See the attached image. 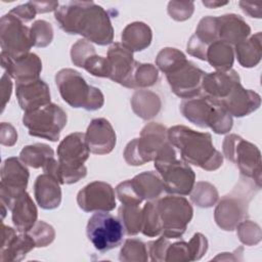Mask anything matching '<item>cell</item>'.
<instances>
[{
	"mask_svg": "<svg viewBox=\"0 0 262 262\" xmlns=\"http://www.w3.org/2000/svg\"><path fill=\"white\" fill-rule=\"evenodd\" d=\"M241 83L236 71L228 70L224 72L216 71L206 73L202 82V92L216 101L224 99Z\"/></svg>",
	"mask_w": 262,
	"mask_h": 262,
	"instance_id": "obj_22",
	"label": "cell"
},
{
	"mask_svg": "<svg viewBox=\"0 0 262 262\" xmlns=\"http://www.w3.org/2000/svg\"><path fill=\"white\" fill-rule=\"evenodd\" d=\"M262 34L257 32L246 40L234 45V54L238 63L244 68L256 67L262 57Z\"/></svg>",
	"mask_w": 262,
	"mask_h": 262,
	"instance_id": "obj_29",
	"label": "cell"
},
{
	"mask_svg": "<svg viewBox=\"0 0 262 262\" xmlns=\"http://www.w3.org/2000/svg\"><path fill=\"white\" fill-rule=\"evenodd\" d=\"M12 90L11 77L4 73L1 77V112L4 111L6 103L9 101Z\"/></svg>",
	"mask_w": 262,
	"mask_h": 262,
	"instance_id": "obj_52",
	"label": "cell"
},
{
	"mask_svg": "<svg viewBox=\"0 0 262 262\" xmlns=\"http://www.w3.org/2000/svg\"><path fill=\"white\" fill-rule=\"evenodd\" d=\"M131 107L137 117L143 120H149L159 114L162 107V101L157 93L150 90L140 89L132 95Z\"/></svg>",
	"mask_w": 262,
	"mask_h": 262,
	"instance_id": "obj_30",
	"label": "cell"
},
{
	"mask_svg": "<svg viewBox=\"0 0 262 262\" xmlns=\"http://www.w3.org/2000/svg\"><path fill=\"white\" fill-rule=\"evenodd\" d=\"M222 150L223 156L238 168L242 176L261 187V152L254 143L237 134H228L223 140Z\"/></svg>",
	"mask_w": 262,
	"mask_h": 262,
	"instance_id": "obj_8",
	"label": "cell"
},
{
	"mask_svg": "<svg viewBox=\"0 0 262 262\" xmlns=\"http://www.w3.org/2000/svg\"><path fill=\"white\" fill-rule=\"evenodd\" d=\"M161 218L162 235L167 238H179L186 230L193 216V209L183 195H166L156 200Z\"/></svg>",
	"mask_w": 262,
	"mask_h": 262,
	"instance_id": "obj_10",
	"label": "cell"
},
{
	"mask_svg": "<svg viewBox=\"0 0 262 262\" xmlns=\"http://www.w3.org/2000/svg\"><path fill=\"white\" fill-rule=\"evenodd\" d=\"M219 199L217 188L207 181H199L190 192L191 202L201 208H210L214 206Z\"/></svg>",
	"mask_w": 262,
	"mask_h": 262,
	"instance_id": "obj_35",
	"label": "cell"
},
{
	"mask_svg": "<svg viewBox=\"0 0 262 262\" xmlns=\"http://www.w3.org/2000/svg\"><path fill=\"white\" fill-rule=\"evenodd\" d=\"M34 195L40 208L53 210L61 203L60 183L53 176L43 173L35 180Z\"/></svg>",
	"mask_w": 262,
	"mask_h": 262,
	"instance_id": "obj_26",
	"label": "cell"
},
{
	"mask_svg": "<svg viewBox=\"0 0 262 262\" xmlns=\"http://www.w3.org/2000/svg\"><path fill=\"white\" fill-rule=\"evenodd\" d=\"M116 194H117L119 201L123 205H138L139 206L142 203L138 199L136 193L134 192L129 179L125 180L117 185Z\"/></svg>",
	"mask_w": 262,
	"mask_h": 262,
	"instance_id": "obj_47",
	"label": "cell"
},
{
	"mask_svg": "<svg viewBox=\"0 0 262 262\" xmlns=\"http://www.w3.org/2000/svg\"><path fill=\"white\" fill-rule=\"evenodd\" d=\"M167 10L171 18L177 21H184L191 17L194 11V3L192 1H170Z\"/></svg>",
	"mask_w": 262,
	"mask_h": 262,
	"instance_id": "obj_45",
	"label": "cell"
},
{
	"mask_svg": "<svg viewBox=\"0 0 262 262\" xmlns=\"http://www.w3.org/2000/svg\"><path fill=\"white\" fill-rule=\"evenodd\" d=\"M9 13L14 15L16 18H18L23 23H27V21H30V20L35 18L36 14H37V11H36L35 7L33 6L32 2L29 1L25 4L13 7L9 11Z\"/></svg>",
	"mask_w": 262,
	"mask_h": 262,
	"instance_id": "obj_49",
	"label": "cell"
},
{
	"mask_svg": "<svg viewBox=\"0 0 262 262\" xmlns=\"http://www.w3.org/2000/svg\"><path fill=\"white\" fill-rule=\"evenodd\" d=\"M193 35L207 47L211 43L219 40L217 32V16L209 15L203 17L199 21L195 33Z\"/></svg>",
	"mask_w": 262,
	"mask_h": 262,
	"instance_id": "obj_39",
	"label": "cell"
},
{
	"mask_svg": "<svg viewBox=\"0 0 262 262\" xmlns=\"http://www.w3.org/2000/svg\"><path fill=\"white\" fill-rule=\"evenodd\" d=\"M235 229L239 241L246 246H255L261 242V228L254 221L245 219L237 224Z\"/></svg>",
	"mask_w": 262,
	"mask_h": 262,
	"instance_id": "obj_40",
	"label": "cell"
},
{
	"mask_svg": "<svg viewBox=\"0 0 262 262\" xmlns=\"http://www.w3.org/2000/svg\"><path fill=\"white\" fill-rule=\"evenodd\" d=\"M124 233L120 219L107 212H95L86 226L89 242L100 253L119 247L123 242Z\"/></svg>",
	"mask_w": 262,
	"mask_h": 262,
	"instance_id": "obj_12",
	"label": "cell"
},
{
	"mask_svg": "<svg viewBox=\"0 0 262 262\" xmlns=\"http://www.w3.org/2000/svg\"><path fill=\"white\" fill-rule=\"evenodd\" d=\"M141 233L148 237H155L162 234L161 218L156 202L154 201H147L142 208Z\"/></svg>",
	"mask_w": 262,
	"mask_h": 262,
	"instance_id": "obj_34",
	"label": "cell"
},
{
	"mask_svg": "<svg viewBox=\"0 0 262 262\" xmlns=\"http://www.w3.org/2000/svg\"><path fill=\"white\" fill-rule=\"evenodd\" d=\"M120 219L127 235H136L141 232L142 209L138 205H123L119 208Z\"/></svg>",
	"mask_w": 262,
	"mask_h": 262,
	"instance_id": "obj_33",
	"label": "cell"
},
{
	"mask_svg": "<svg viewBox=\"0 0 262 262\" xmlns=\"http://www.w3.org/2000/svg\"><path fill=\"white\" fill-rule=\"evenodd\" d=\"M15 95L18 105L25 112H33L50 103L49 86L41 79L16 84Z\"/></svg>",
	"mask_w": 262,
	"mask_h": 262,
	"instance_id": "obj_23",
	"label": "cell"
},
{
	"mask_svg": "<svg viewBox=\"0 0 262 262\" xmlns=\"http://www.w3.org/2000/svg\"><path fill=\"white\" fill-rule=\"evenodd\" d=\"M54 158L53 149L45 143H34L26 145L19 152L20 161L34 169L43 168L45 164Z\"/></svg>",
	"mask_w": 262,
	"mask_h": 262,
	"instance_id": "obj_32",
	"label": "cell"
},
{
	"mask_svg": "<svg viewBox=\"0 0 262 262\" xmlns=\"http://www.w3.org/2000/svg\"><path fill=\"white\" fill-rule=\"evenodd\" d=\"M120 261L145 262L148 260L146 245L137 238H127L120 251Z\"/></svg>",
	"mask_w": 262,
	"mask_h": 262,
	"instance_id": "obj_36",
	"label": "cell"
},
{
	"mask_svg": "<svg viewBox=\"0 0 262 262\" xmlns=\"http://www.w3.org/2000/svg\"><path fill=\"white\" fill-rule=\"evenodd\" d=\"M239 6L242 10L245 13H247L249 16L261 18V4H252V3L241 1Z\"/></svg>",
	"mask_w": 262,
	"mask_h": 262,
	"instance_id": "obj_54",
	"label": "cell"
},
{
	"mask_svg": "<svg viewBox=\"0 0 262 262\" xmlns=\"http://www.w3.org/2000/svg\"><path fill=\"white\" fill-rule=\"evenodd\" d=\"M55 84L63 101L75 108L97 111L104 104L100 89L89 85L82 75L73 69H61L55 75Z\"/></svg>",
	"mask_w": 262,
	"mask_h": 262,
	"instance_id": "obj_6",
	"label": "cell"
},
{
	"mask_svg": "<svg viewBox=\"0 0 262 262\" xmlns=\"http://www.w3.org/2000/svg\"><path fill=\"white\" fill-rule=\"evenodd\" d=\"M252 179L243 176L237 185L219 200L214 211L217 225L226 231H232L248 216L249 204L260 189Z\"/></svg>",
	"mask_w": 262,
	"mask_h": 262,
	"instance_id": "obj_5",
	"label": "cell"
},
{
	"mask_svg": "<svg viewBox=\"0 0 262 262\" xmlns=\"http://www.w3.org/2000/svg\"><path fill=\"white\" fill-rule=\"evenodd\" d=\"M1 52L10 57H19L30 52L33 46L30 28L11 13L0 19Z\"/></svg>",
	"mask_w": 262,
	"mask_h": 262,
	"instance_id": "obj_14",
	"label": "cell"
},
{
	"mask_svg": "<svg viewBox=\"0 0 262 262\" xmlns=\"http://www.w3.org/2000/svg\"><path fill=\"white\" fill-rule=\"evenodd\" d=\"M159 80V71L156 66L151 63H142L137 62L134 76H133V82L135 89L137 88H146L154 86Z\"/></svg>",
	"mask_w": 262,
	"mask_h": 262,
	"instance_id": "obj_37",
	"label": "cell"
},
{
	"mask_svg": "<svg viewBox=\"0 0 262 262\" xmlns=\"http://www.w3.org/2000/svg\"><path fill=\"white\" fill-rule=\"evenodd\" d=\"M188 245L192 261L200 260L208 250V239L204 234L200 232H196L192 235L188 242Z\"/></svg>",
	"mask_w": 262,
	"mask_h": 262,
	"instance_id": "obj_48",
	"label": "cell"
},
{
	"mask_svg": "<svg viewBox=\"0 0 262 262\" xmlns=\"http://www.w3.org/2000/svg\"><path fill=\"white\" fill-rule=\"evenodd\" d=\"M30 173L26 165L16 157L4 160L1 167L0 199L7 209H10L17 195L26 190Z\"/></svg>",
	"mask_w": 262,
	"mask_h": 262,
	"instance_id": "obj_15",
	"label": "cell"
},
{
	"mask_svg": "<svg viewBox=\"0 0 262 262\" xmlns=\"http://www.w3.org/2000/svg\"><path fill=\"white\" fill-rule=\"evenodd\" d=\"M85 71L95 77L108 78L110 77V66L106 57L100 56L97 53L92 54L82 67Z\"/></svg>",
	"mask_w": 262,
	"mask_h": 262,
	"instance_id": "obj_43",
	"label": "cell"
},
{
	"mask_svg": "<svg viewBox=\"0 0 262 262\" xmlns=\"http://www.w3.org/2000/svg\"><path fill=\"white\" fill-rule=\"evenodd\" d=\"M218 102L231 117L243 118L259 108L261 97L257 92L244 88L239 83L228 96Z\"/></svg>",
	"mask_w": 262,
	"mask_h": 262,
	"instance_id": "obj_21",
	"label": "cell"
},
{
	"mask_svg": "<svg viewBox=\"0 0 262 262\" xmlns=\"http://www.w3.org/2000/svg\"><path fill=\"white\" fill-rule=\"evenodd\" d=\"M180 112L190 123L201 128H210L216 134L228 133L233 125L232 117L221 104L205 95L183 99Z\"/></svg>",
	"mask_w": 262,
	"mask_h": 262,
	"instance_id": "obj_7",
	"label": "cell"
},
{
	"mask_svg": "<svg viewBox=\"0 0 262 262\" xmlns=\"http://www.w3.org/2000/svg\"><path fill=\"white\" fill-rule=\"evenodd\" d=\"M165 261L168 262H189L192 261L188 243L184 241L170 244L167 248Z\"/></svg>",
	"mask_w": 262,
	"mask_h": 262,
	"instance_id": "obj_44",
	"label": "cell"
},
{
	"mask_svg": "<svg viewBox=\"0 0 262 262\" xmlns=\"http://www.w3.org/2000/svg\"><path fill=\"white\" fill-rule=\"evenodd\" d=\"M170 245L169 238L165 236H161L156 241H150L146 244L148 255L151 261L162 262L165 261V255L168 246Z\"/></svg>",
	"mask_w": 262,
	"mask_h": 262,
	"instance_id": "obj_46",
	"label": "cell"
},
{
	"mask_svg": "<svg viewBox=\"0 0 262 262\" xmlns=\"http://www.w3.org/2000/svg\"><path fill=\"white\" fill-rule=\"evenodd\" d=\"M57 160L50 159L42 168L44 173L53 176L60 184H73L87 175L84 163L90 150L85 133L74 132L66 136L57 146Z\"/></svg>",
	"mask_w": 262,
	"mask_h": 262,
	"instance_id": "obj_3",
	"label": "cell"
},
{
	"mask_svg": "<svg viewBox=\"0 0 262 262\" xmlns=\"http://www.w3.org/2000/svg\"><path fill=\"white\" fill-rule=\"evenodd\" d=\"M106 58L110 66L108 79L123 87L135 89L133 76L138 61L134 59L133 52L122 43L116 42L108 48Z\"/></svg>",
	"mask_w": 262,
	"mask_h": 262,
	"instance_id": "obj_17",
	"label": "cell"
},
{
	"mask_svg": "<svg viewBox=\"0 0 262 262\" xmlns=\"http://www.w3.org/2000/svg\"><path fill=\"white\" fill-rule=\"evenodd\" d=\"M35 7L37 13H46L50 11H55L58 8L59 3L57 1H31Z\"/></svg>",
	"mask_w": 262,
	"mask_h": 262,
	"instance_id": "obj_53",
	"label": "cell"
},
{
	"mask_svg": "<svg viewBox=\"0 0 262 262\" xmlns=\"http://www.w3.org/2000/svg\"><path fill=\"white\" fill-rule=\"evenodd\" d=\"M0 141L1 144L5 146H12L17 141V132L11 124L6 122L1 123Z\"/></svg>",
	"mask_w": 262,
	"mask_h": 262,
	"instance_id": "obj_50",
	"label": "cell"
},
{
	"mask_svg": "<svg viewBox=\"0 0 262 262\" xmlns=\"http://www.w3.org/2000/svg\"><path fill=\"white\" fill-rule=\"evenodd\" d=\"M121 39L122 44L132 52L142 51L150 45L152 32L145 23L134 21L124 28Z\"/></svg>",
	"mask_w": 262,
	"mask_h": 262,
	"instance_id": "obj_28",
	"label": "cell"
},
{
	"mask_svg": "<svg viewBox=\"0 0 262 262\" xmlns=\"http://www.w3.org/2000/svg\"><path fill=\"white\" fill-rule=\"evenodd\" d=\"M28 233L33 237L36 244V248H43L49 246L55 237L54 228L45 221H37Z\"/></svg>",
	"mask_w": 262,
	"mask_h": 262,
	"instance_id": "obj_41",
	"label": "cell"
},
{
	"mask_svg": "<svg viewBox=\"0 0 262 262\" xmlns=\"http://www.w3.org/2000/svg\"><path fill=\"white\" fill-rule=\"evenodd\" d=\"M77 204L87 213L113 211L117 205L115 190L104 181L90 182L78 192Z\"/></svg>",
	"mask_w": 262,
	"mask_h": 262,
	"instance_id": "obj_16",
	"label": "cell"
},
{
	"mask_svg": "<svg viewBox=\"0 0 262 262\" xmlns=\"http://www.w3.org/2000/svg\"><path fill=\"white\" fill-rule=\"evenodd\" d=\"M9 210L17 232H28L38 221L37 207L26 190L15 198Z\"/></svg>",
	"mask_w": 262,
	"mask_h": 262,
	"instance_id": "obj_25",
	"label": "cell"
},
{
	"mask_svg": "<svg viewBox=\"0 0 262 262\" xmlns=\"http://www.w3.org/2000/svg\"><path fill=\"white\" fill-rule=\"evenodd\" d=\"M33 46L46 47L53 40V28L50 23L44 19H38L30 28Z\"/></svg>",
	"mask_w": 262,
	"mask_h": 262,
	"instance_id": "obj_38",
	"label": "cell"
},
{
	"mask_svg": "<svg viewBox=\"0 0 262 262\" xmlns=\"http://www.w3.org/2000/svg\"><path fill=\"white\" fill-rule=\"evenodd\" d=\"M154 165L166 192L175 195L190 194L195 183V174L189 164L177 158L175 147L169 140L158 150Z\"/></svg>",
	"mask_w": 262,
	"mask_h": 262,
	"instance_id": "obj_4",
	"label": "cell"
},
{
	"mask_svg": "<svg viewBox=\"0 0 262 262\" xmlns=\"http://www.w3.org/2000/svg\"><path fill=\"white\" fill-rule=\"evenodd\" d=\"M6 206L3 204V203H1V209H2V211H1V213H2V220L4 219V217H5V215H6Z\"/></svg>",
	"mask_w": 262,
	"mask_h": 262,
	"instance_id": "obj_56",
	"label": "cell"
},
{
	"mask_svg": "<svg viewBox=\"0 0 262 262\" xmlns=\"http://www.w3.org/2000/svg\"><path fill=\"white\" fill-rule=\"evenodd\" d=\"M94 53L96 51L91 42L86 39H80L71 48V59L75 66L82 68L84 62Z\"/></svg>",
	"mask_w": 262,
	"mask_h": 262,
	"instance_id": "obj_42",
	"label": "cell"
},
{
	"mask_svg": "<svg viewBox=\"0 0 262 262\" xmlns=\"http://www.w3.org/2000/svg\"><path fill=\"white\" fill-rule=\"evenodd\" d=\"M169 142L178 149L181 160L206 171H215L223 164V155L213 144L208 132H199L183 125L168 129Z\"/></svg>",
	"mask_w": 262,
	"mask_h": 262,
	"instance_id": "obj_2",
	"label": "cell"
},
{
	"mask_svg": "<svg viewBox=\"0 0 262 262\" xmlns=\"http://www.w3.org/2000/svg\"><path fill=\"white\" fill-rule=\"evenodd\" d=\"M129 180L134 192L141 202L144 200L156 201L164 191L160 175L152 171L142 172Z\"/></svg>",
	"mask_w": 262,
	"mask_h": 262,
	"instance_id": "obj_27",
	"label": "cell"
},
{
	"mask_svg": "<svg viewBox=\"0 0 262 262\" xmlns=\"http://www.w3.org/2000/svg\"><path fill=\"white\" fill-rule=\"evenodd\" d=\"M218 39L234 46L251 35V28L238 14L227 13L217 16Z\"/></svg>",
	"mask_w": 262,
	"mask_h": 262,
	"instance_id": "obj_24",
	"label": "cell"
},
{
	"mask_svg": "<svg viewBox=\"0 0 262 262\" xmlns=\"http://www.w3.org/2000/svg\"><path fill=\"white\" fill-rule=\"evenodd\" d=\"M202 3H203V5H205L208 8H217L219 6H223V5L228 4L227 1L226 2H221V1H211V0L210 1H203Z\"/></svg>",
	"mask_w": 262,
	"mask_h": 262,
	"instance_id": "obj_55",
	"label": "cell"
},
{
	"mask_svg": "<svg viewBox=\"0 0 262 262\" xmlns=\"http://www.w3.org/2000/svg\"><path fill=\"white\" fill-rule=\"evenodd\" d=\"M171 91L180 98L189 99L202 93V82L206 72L185 57L164 73Z\"/></svg>",
	"mask_w": 262,
	"mask_h": 262,
	"instance_id": "obj_13",
	"label": "cell"
},
{
	"mask_svg": "<svg viewBox=\"0 0 262 262\" xmlns=\"http://www.w3.org/2000/svg\"><path fill=\"white\" fill-rule=\"evenodd\" d=\"M85 136L89 150L94 155H107L117 143L116 132L110 121L104 118L93 119L87 127Z\"/></svg>",
	"mask_w": 262,
	"mask_h": 262,
	"instance_id": "obj_20",
	"label": "cell"
},
{
	"mask_svg": "<svg viewBox=\"0 0 262 262\" xmlns=\"http://www.w3.org/2000/svg\"><path fill=\"white\" fill-rule=\"evenodd\" d=\"M206 61L216 71L224 72L231 70L234 62L233 47L221 40L211 43L207 48Z\"/></svg>",
	"mask_w": 262,
	"mask_h": 262,
	"instance_id": "obj_31",
	"label": "cell"
},
{
	"mask_svg": "<svg viewBox=\"0 0 262 262\" xmlns=\"http://www.w3.org/2000/svg\"><path fill=\"white\" fill-rule=\"evenodd\" d=\"M0 57L2 69L7 75L15 80L16 84L28 83L40 79L42 61L36 53L29 52L19 57H10L1 52Z\"/></svg>",
	"mask_w": 262,
	"mask_h": 262,
	"instance_id": "obj_18",
	"label": "cell"
},
{
	"mask_svg": "<svg viewBox=\"0 0 262 262\" xmlns=\"http://www.w3.org/2000/svg\"><path fill=\"white\" fill-rule=\"evenodd\" d=\"M168 141V129L157 122L146 124L138 138L126 145L123 156L130 166H141L155 160L158 150Z\"/></svg>",
	"mask_w": 262,
	"mask_h": 262,
	"instance_id": "obj_9",
	"label": "cell"
},
{
	"mask_svg": "<svg viewBox=\"0 0 262 262\" xmlns=\"http://www.w3.org/2000/svg\"><path fill=\"white\" fill-rule=\"evenodd\" d=\"M207 46H205L202 42H200L194 35H192L186 45V51L189 55L194 56L201 60H206V52Z\"/></svg>",
	"mask_w": 262,
	"mask_h": 262,
	"instance_id": "obj_51",
	"label": "cell"
},
{
	"mask_svg": "<svg viewBox=\"0 0 262 262\" xmlns=\"http://www.w3.org/2000/svg\"><path fill=\"white\" fill-rule=\"evenodd\" d=\"M59 28L71 35H81L100 46L114 40V28L107 11L93 1H69L54 11Z\"/></svg>",
	"mask_w": 262,
	"mask_h": 262,
	"instance_id": "obj_1",
	"label": "cell"
},
{
	"mask_svg": "<svg viewBox=\"0 0 262 262\" xmlns=\"http://www.w3.org/2000/svg\"><path fill=\"white\" fill-rule=\"evenodd\" d=\"M68 122L67 113L57 104L49 103L33 112L24 114L23 124L29 134L49 141H57Z\"/></svg>",
	"mask_w": 262,
	"mask_h": 262,
	"instance_id": "obj_11",
	"label": "cell"
},
{
	"mask_svg": "<svg viewBox=\"0 0 262 262\" xmlns=\"http://www.w3.org/2000/svg\"><path fill=\"white\" fill-rule=\"evenodd\" d=\"M16 231L12 227L2 223V242L0 248L1 262L21 261L29 252L36 248L35 241L28 232H19L17 234Z\"/></svg>",
	"mask_w": 262,
	"mask_h": 262,
	"instance_id": "obj_19",
	"label": "cell"
}]
</instances>
